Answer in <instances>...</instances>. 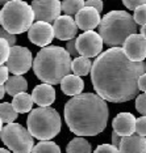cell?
Masks as SVG:
<instances>
[{
	"label": "cell",
	"instance_id": "32",
	"mask_svg": "<svg viewBox=\"0 0 146 153\" xmlns=\"http://www.w3.org/2000/svg\"><path fill=\"white\" fill-rule=\"evenodd\" d=\"M66 50H67V53L74 58H78L79 55H81L78 51V47H76V38H72V39L67 41V43H66Z\"/></svg>",
	"mask_w": 146,
	"mask_h": 153
},
{
	"label": "cell",
	"instance_id": "35",
	"mask_svg": "<svg viewBox=\"0 0 146 153\" xmlns=\"http://www.w3.org/2000/svg\"><path fill=\"white\" fill-rule=\"evenodd\" d=\"M86 7H92V8L97 9L99 12H102L104 8L102 0H86Z\"/></svg>",
	"mask_w": 146,
	"mask_h": 153
},
{
	"label": "cell",
	"instance_id": "12",
	"mask_svg": "<svg viewBox=\"0 0 146 153\" xmlns=\"http://www.w3.org/2000/svg\"><path fill=\"white\" fill-rule=\"evenodd\" d=\"M124 53L133 62H144L146 59V38L142 34H132L123 46Z\"/></svg>",
	"mask_w": 146,
	"mask_h": 153
},
{
	"label": "cell",
	"instance_id": "25",
	"mask_svg": "<svg viewBox=\"0 0 146 153\" xmlns=\"http://www.w3.org/2000/svg\"><path fill=\"white\" fill-rule=\"evenodd\" d=\"M32 153H61V148L50 140H41L37 145H34Z\"/></svg>",
	"mask_w": 146,
	"mask_h": 153
},
{
	"label": "cell",
	"instance_id": "27",
	"mask_svg": "<svg viewBox=\"0 0 146 153\" xmlns=\"http://www.w3.org/2000/svg\"><path fill=\"white\" fill-rule=\"evenodd\" d=\"M134 20L138 25H146V4L140 5L134 9Z\"/></svg>",
	"mask_w": 146,
	"mask_h": 153
},
{
	"label": "cell",
	"instance_id": "42",
	"mask_svg": "<svg viewBox=\"0 0 146 153\" xmlns=\"http://www.w3.org/2000/svg\"><path fill=\"white\" fill-rule=\"evenodd\" d=\"M3 123H4V122H3L2 118H0V132H2V130H3Z\"/></svg>",
	"mask_w": 146,
	"mask_h": 153
},
{
	"label": "cell",
	"instance_id": "5",
	"mask_svg": "<svg viewBox=\"0 0 146 153\" xmlns=\"http://www.w3.org/2000/svg\"><path fill=\"white\" fill-rule=\"evenodd\" d=\"M28 130L38 140H50L61 132L62 120L55 109L50 106L32 110L26 119Z\"/></svg>",
	"mask_w": 146,
	"mask_h": 153
},
{
	"label": "cell",
	"instance_id": "29",
	"mask_svg": "<svg viewBox=\"0 0 146 153\" xmlns=\"http://www.w3.org/2000/svg\"><path fill=\"white\" fill-rule=\"evenodd\" d=\"M135 134L146 137V115H142L135 122Z\"/></svg>",
	"mask_w": 146,
	"mask_h": 153
},
{
	"label": "cell",
	"instance_id": "20",
	"mask_svg": "<svg viewBox=\"0 0 146 153\" xmlns=\"http://www.w3.org/2000/svg\"><path fill=\"white\" fill-rule=\"evenodd\" d=\"M34 101H33V97L30 94H28L26 92L24 93H20V94H17L13 97L12 100V105L13 107L16 109L17 113L20 114H25L28 111H32V106H33Z\"/></svg>",
	"mask_w": 146,
	"mask_h": 153
},
{
	"label": "cell",
	"instance_id": "3",
	"mask_svg": "<svg viewBox=\"0 0 146 153\" xmlns=\"http://www.w3.org/2000/svg\"><path fill=\"white\" fill-rule=\"evenodd\" d=\"M72 59L67 50L59 46H46L38 51L33 62L34 75L45 84H61V81L72 72Z\"/></svg>",
	"mask_w": 146,
	"mask_h": 153
},
{
	"label": "cell",
	"instance_id": "31",
	"mask_svg": "<svg viewBox=\"0 0 146 153\" xmlns=\"http://www.w3.org/2000/svg\"><path fill=\"white\" fill-rule=\"evenodd\" d=\"M0 38H3V39H5L7 42H8L9 45H11V47H12V46H15V43H16V34L9 33L8 30H5L3 26L0 27Z\"/></svg>",
	"mask_w": 146,
	"mask_h": 153
},
{
	"label": "cell",
	"instance_id": "8",
	"mask_svg": "<svg viewBox=\"0 0 146 153\" xmlns=\"http://www.w3.org/2000/svg\"><path fill=\"white\" fill-rule=\"evenodd\" d=\"M33 65V56L29 48L23 46H12L7 67L12 75H24Z\"/></svg>",
	"mask_w": 146,
	"mask_h": 153
},
{
	"label": "cell",
	"instance_id": "33",
	"mask_svg": "<svg viewBox=\"0 0 146 153\" xmlns=\"http://www.w3.org/2000/svg\"><path fill=\"white\" fill-rule=\"evenodd\" d=\"M123 4L128 9H132V11H134L137 7L146 4V0H123Z\"/></svg>",
	"mask_w": 146,
	"mask_h": 153
},
{
	"label": "cell",
	"instance_id": "39",
	"mask_svg": "<svg viewBox=\"0 0 146 153\" xmlns=\"http://www.w3.org/2000/svg\"><path fill=\"white\" fill-rule=\"evenodd\" d=\"M140 32H141L142 36H144V38H146V25H142V26H141V30H140Z\"/></svg>",
	"mask_w": 146,
	"mask_h": 153
},
{
	"label": "cell",
	"instance_id": "40",
	"mask_svg": "<svg viewBox=\"0 0 146 153\" xmlns=\"http://www.w3.org/2000/svg\"><path fill=\"white\" fill-rule=\"evenodd\" d=\"M0 153H11L8 151V149H5V148H0Z\"/></svg>",
	"mask_w": 146,
	"mask_h": 153
},
{
	"label": "cell",
	"instance_id": "43",
	"mask_svg": "<svg viewBox=\"0 0 146 153\" xmlns=\"http://www.w3.org/2000/svg\"><path fill=\"white\" fill-rule=\"evenodd\" d=\"M145 72H146V62H145Z\"/></svg>",
	"mask_w": 146,
	"mask_h": 153
},
{
	"label": "cell",
	"instance_id": "19",
	"mask_svg": "<svg viewBox=\"0 0 146 153\" xmlns=\"http://www.w3.org/2000/svg\"><path fill=\"white\" fill-rule=\"evenodd\" d=\"M5 90L9 96L15 97L20 93H24L28 89V81L21 75H12L5 82Z\"/></svg>",
	"mask_w": 146,
	"mask_h": 153
},
{
	"label": "cell",
	"instance_id": "41",
	"mask_svg": "<svg viewBox=\"0 0 146 153\" xmlns=\"http://www.w3.org/2000/svg\"><path fill=\"white\" fill-rule=\"evenodd\" d=\"M9 1H12V0H0V4H7Z\"/></svg>",
	"mask_w": 146,
	"mask_h": 153
},
{
	"label": "cell",
	"instance_id": "38",
	"mask_svg": "<svg viewBox=\"0 0 146 153\" xmlns=\"http://www.w3.org/2000/svg\"><path fill=\"white\" fill-rule=\"evenodd\" d=\"M5 85H0V100L4 97V94H5Z\"/></svg>",
	"mask_w": 146,
	"mask_h": 153
},
{
	"label": "cell",
	"instance_id": "16",
	"mask_svg": "<svg viewBox=\"0 0 146 153\" xmlns=\"http://www.w3.org/2000/svg\"><path fill=\"white\" fill-rule=\"evenodd\" d=\"M119 149L120 153H146V137L137 134L123 136Z\"/></svg>",
	"mask_w": 146,
	"mask_h": 153
},
{
	"label": "cell",
	"instance_id": "21",
	"mask_svg": "<svg viewBox=\"0 0 146 153\" xmlns=\"http://www.w3.org/2000/svg\"><path fill=\"white\" fill-rule=\"evenodd\" d=\"M92 64L91 63V59L87 58V56H78L72 60V65L71 69L74 72V75L76 76H87L91 72L92 69Z\"/></svg>",
	"mask_w": 146,
	"mask_h": 153
},
{
	"label": "cell",
	"instance_id": "30",
	"mask_svg": "<svg viewBox=\"0 0 146 153\" xmlns=\"http://www.w3.org/2000/svg\"><path fill=\"white\" fill-rule=\"evenodd\" d=\"M93 153H120V149L113 144H102L95 149Z\"/></svg>",
	"mask_w": 146,
	"mask_h": 153
},
{
	"label": "cell",
	"instance_id": "14",
	"mask_svg": "<svg viewBox=\"0 0 146 153\" xmlns=\"http://www.w3.org/2000/svg\"><path fill=\"white\" fill-rule=\"evenodd\" d=\"M75 21L81 30L88 32L100 25L102 17H100V12L97 9L92 8V7H84L75 15Z\"/></svg>",
	"mask_w": 146,
	"mask_h": 153
},
{
	"label": "cell",
	"instance_id": "26",
	"mask_svg": "<svg viewBox=\"0 0 146 153\" xmlns=\"http://www.w3.org/2000/svg\"><path fill=\"white\" fill-rule=\"evenodd\" d=\"M9 53H11V45L5 39L0 38V65L7 63V60L9 58Z\"/></svg>",
	"mask_w": 146,
	"mask_h": 153
},
{
	"label": "cell",
	"instance_id": "37",
	"mask_svg": "<svg viewBox=\"0 0 146 153\" xmlns=\"http://www.w3.org/2000/svg\"><path fill=\"white\" fill-rule=\"evenodd\" d=\"M111 137H112V144L114 145V147H119V145H120V141H121V136H120V135L119 134H117V132H112V136H111Z\"/></svg>",
	"mask_w": 146,
	"mask_h": 153
},
{
	"label": "cell",
	"instance_id": "6",
	"mask_svg": "<svg viewBox=\"0 0 146 153\" xmlns=\"http://www.w3.org/2000/svg\"><path fill=\"white\" fill-rule=\"evenodd\" d=\"M32 5L23 0H12L0 11V25L12 34H21L30 29L34 21Z\"/></svg>",
	"mask_w": 146,
	"mask_h": 153
},
{
	"label": "cell",
	"instance_id": "11",
	"mask_svg": "<svg viewBox=\"0 0 146 153\" xmlns=\"http://www.w3.org/2000/svg\"><path fill=\"white\" fill-rule=\"evenodd\" d=\"M28 37L33 45L40 47H46L51 43L53 38L55 37L54 27L51 26L50 22L36 21L28 30Z\"/></svg>",
	"mask_w": 146,
	"mask_h": 153
},
{
	"label": "cell",
	"instance_id": "34",
	"mask_svg": "<svg viewBox=\"0 0 146 153\" xmlns=\"http://www.w3.org/2000/svg\"><path fill=\"white\" fill-rule=\"evenodd\" d=\"M9 69L7 65H0V85H4L7 82V80L9 79Z\"/></svg>",
	"mask_w": 146,
	"mask_h": 153
},
{
	"label": "cell",
	"instance_id": "22",
	"mask_svg": "<svg viewBox=\"0 0 146 153\" xmlns=\"http://www.w3.org/2000/svg\"><path fill=\"white\" fill-rule=\"evenodd\" d=\"M91 152H92L91 144L82 136L72 139L67 144V147H66V153H91Z\"/></svg>",
	"mask_w": 146,
	"mask_h": 153
},
{
	"label": "cell",
	"instance_id": "17",
	"mask_svg": "<svg viewBox=\"0 0 146 153\" xmlns=\"http://www.w3.org/2000/svg\"><path fill=\"white\" fill-rule=\"evenodd\" d=\"M32 97L34 103H37L38 106L45 107L50 106L51 103L55 101V89L50 84H41L37 85L32 92Z\"/></svg>",
	"mask_w": 146,
	"mask_h": 153
},
{
	"label": "cell",
	"instance_id": "18",
	"mask_svg": "<svg viewBox=\"0 0 146 153\" xmlns=\"http://www.w3.org/2000/svg\"><path fill=\"white\" fill-rule=\"evenodd\" d=\"M61 89L66 96H78L84 89V81L81 79V76L76 75H67L61 81Z\"/></svg>",
	"mask_w": 146,
	"mask_h": 153
},
{
	"label": "cell",
	"instance_id": "1",
	"mask_svg": "<svg viewBox=\"0 0 146 153\" xmlns=\"http://www.w3.org/2000/svg\"><path fill=\"white\" fill-rule=\"evenodd\" d=\"M144 74V62H133L121 47H111L93 60L91 80L102 98L123 103L138 96V80Z\"/></svg>",
	"mask_w": 146,
	"mask_h": 153
},
{
	"label": "cell",
	"instance_id": "13",
	"mask_svg": "<svg viewBox=\"0 0 146 153\" xmlns=\"http://www.w3.org/2000/svg\"><path fill=\"white\" fill-rule=\"evenodd\" d=\"M53 27L55 38H58L59 41H70L75 38L79 29L76 25V21L68 15L58 17L53 24Z\"/></svg>",
	"mask_w": 146,
	"mask_h": 153
},
{
	"label": "cell",
	"instance_id": "2",
	"mask_svg": "<svg viewBox=\"0 0 146 153\" xmlns=\"http://www.w3.org/2000/svg\"><path fill=\"white\" fill-rule=\"evenodd\" d=\"M65 122L78 136H96L107 127V101L93 93L72 97L65 105Z\"/></svg>",
	"mask_w": 146,
	"mask_h": 153
},
{
	"label": "cell",
	"instance_id": "4",
	"mask_svg": "<svg viewBox=\"0 0 146 153\" xmlns=\"http://www.w3.org/2000/svg\"><path fill=\"white\" fill-rule=\"evenodd\" d=\"M134 17L125 11H111L102 19L99 34L109 47H123L125 41L138 30Z\"/></svg>",
	"mask_w": 146,
	"mask_h": 153
},
{
	"label": "cell",
	"instance_id": "15",
	"mask_svg": "<svg viewBox=\"0 0 146 153\" xmlns=\"http://www.w3.org/2000/svg\"><path fill=\"white\" fill-rule=\"evenodd\" d=\"M135 118L132 113H120L114 117L112 122L113 131L117 132L121 137L123 136H130L135 134Z\"/></svg>",
	"mask_w": 146,
	"mask_h": 153
},
{
	"label": "cell",
	"instance_id": "9",
	"mask_svg": "<svg viewBox=\"0 0 146 153\" xmlns=\"http://www.w3.org/2000/svg\"><path fill=\"white\" fill-rule=\"evenodd\" d=\"M103 38L99 33H95L93 30H88L81 34L76 38V47L82 56L87 58H96L102 54L103 50Z\"/></svg>",
	"mask_w": 146,
	"mask_h": 153
},
{
	"label": "cell",
	"instance_id": "10",
	"mask_svg": "<svg viewBox=\"0 0 146 153\" xmlns=\"http://www.w3.org/2000/svg\"><path fill=\"white\" fill-rule=\"evenodd\" d=\"M32 8L36 21L54 22L62 12V3L59 0H33Z\"/></svg>",
	"mask_w": 146,
	"mask_h": 153
},
{
	"label": "cell",
	"instance_id": "28",
	"mask_svg": "<svg viewBox=\"0 0 146 153\" xmlns=\"http://www.w3.org/2000/svg\"><path fill=\"white\" fill-rule=\"evenodd\" d=\"M135 109L141 115H146V93L137 96V98H135Z\"/></svg>",
	"mask_w": 146,
	"mask_h": 153
},
{
	"label": "cell",
	"instance_id": "36",
	"mask_svg": "<svg viewBox=\"0 0 146 153\" xmlns=\"http://www.w3.org/2000/svg\"><path fill=\"white\" fill-rule=\"evenodd\" d=\"M138 88H140V90H142V93H146V72L138 80Z\"/></svg>",
	"mask_w": 146,
	"mask_h": 153
},
{
	"label": "cell",
	"instance_id": "23",
	"mask_svg": "<svg viewBox=\"0 0 146 153\" xmlns=\"http://www.w3.org/2000/svg\"><path fill=\"white\" fill-rule=\"evenodd\" d=\"M84 7H86L84 0H62V12H65L68 16L76 15Z\"/></svg>",
	"mask_w": 146,
	"mask_h": 153
},
{
	"label": "cell",
	"instance_id": "24",
	"mask_svg": "<svg viewBox=\"0 0 146 153\" xmlns=\"http://www.w3.org/2000/svg\"><path fill=\"white\" fill-rule=\"evenodd\" d=\"M17 114L19 113L16 111L12 103H8V102L0 103V118H2V120L4 123H12V122H15L17 118Z\"/></svg>",
	"mask_w": 146,
	"mask_h": 153
},
{
	"label": "cell",
	"instance_id": "7",
	"mask_svg": "<svg viewBox=\"0 0 146 153\" xmlns=\"http://www.w3.org/2000/svg\"><path fill=\"white\" fill-rule=\"evenodd\" d=\"M0 139L13 153H32L34 148L33 135L19 123H7L0 132Z\"/></svg>",
	"mask_w": 146,
	"mask_h": 153
}]
</instances>
